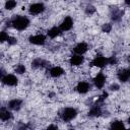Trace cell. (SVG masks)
<instances>
[{"mask_svg":"<svg viewBox=\"0 0 130 130\" xmlns=\"http://www.w3.org/2000/svg\"><path fill=\"white\" fill-rule=\"evenodd\" d=\"M11 25L17 30H24L29 25V19L24 15H16L11 19Z\"/></svg>","mask_w":130,"mask_h":130,"instance_id":"1","label":"cell"},{"mask_svg":"<svg viewBox=\"0 0 130 130\" xmlns=\"http://www.w3.org/2000/svg\"><path fill=\"white\" fill-rule=\"evenodd\" d=\"M60 116H61L62 121H64V122H70V121H72L73 119L76 118V116H77V110L75 108H71V107L65 108L62 111V113L60 114Z\"/></svg>","mask_w":130,"mask_h":130,"instance_id":"2","label":"cell"},{"mask_svg":"<svg viewBox=\"0 0 130 130\" xmlns=\"http://www.w3.org/2000/svg\"><path fill=\"white\" fill-rule=\"evenodd\" d=\"M1 81L3 84L7 85V86H15L17 85L18 83V78L16 75L14 74H10V73H7V74H4L1 78Z\"/></svg>","mask_w":130,"mask_h":130,"instance_id":"3","label":"cell"},{"mask_svg":"<svg viewBox=\"0 0 130 130\" xmlns=\"http://www.w3.org/2000/svg\"><path fill=\"white\" fill-rule=\"evenodd\" d=\"M45 11V5L43 3H32L28 7V12L30 15H39Z\"/></svg>","mask_w":130,"mask_h":130,"instance_id":"4","label":"cell"},{"mask_svg":"<svg viewBox=\"0 0 130 130\" xmlns=\"http://www.w3.org/2000/svg\"><path fill=\"white\" fill-rule=\"evenodd\" d=\"M91 66L98 67V68H104L106 65H108V58H106L103 55H96L91 60Z\"/></svg>","mask_w":130,"mask_h":130,"instance_id":"5","label":"cell"},{"mask_svg":"<svg viewBox=\"0 0 130 130\" xmlns=\"http://www.w3.org/2000/svg\"><path fill=\"white\" fill-rule=\"evenodd\" d=\"M28 41L30 44L32 45H37V46H41L44 45L46 43V36L43 34H37V35H31L28 38Z\"/></svg>","mask_w":130,"mask_h":130,"instance_id":"6","label":"cell"},{"mask_svg":"<svg viewBox=\"0 0 130 130\" xmlns=\"http://www.w3.org/2000/svg\"><path fill=\"white\" fill-rule=\"evenodd\" d=\"M106 80H107L106 75L103 72H99V73H96V75L93 78V83H94V85H95L96 88L101 89V88H103L105 86Z\"/></svg>","mask_w":130,"mask_h":130,"instance_id":"7","label":"cell"},{"mask_svg":"<svg viewBox=\"0 0 130 130\" xmlns=\"http://www.w3.org/2000/svg\"><path fill=\"white\" fill-rule=\"evenodd\" d=\"M117 78L121 82H127L130 79V68H122L117 72Z\"/></svg>","mask_w":130,"mask_h":130,"instance_id":"8","label":"cell"},{"mask_svg":"<svg viewBox=\"0 0 130 130\" xmlns=\"http://www.w3.org/2000/svg\"><path fill=\"white\" fill-rule=\"evenodd\" d=\"M72 26H73V19L71 16L64 17V19L62 20V22L59 25V27L61 28L62 31H68L72 28Z\"/></svg>","mask_w":130,"mask_h":130,"instance_id":"9","label":"cell"},{"mask_svg":"<svg viewBox=\"0 0 130 130\" xmlns=\"http://www.w3.org/2000/svg\"><path fill=\"white\" fill-rule=\"evenodd\" d=\"M84 62V57L79 54H74L69 58V63L72 66H80Z\"/></svg>","mask_w":130,"mask_h":130,"instance_id":"10","label":"cell"},{"mask_svg":"<svg viewBox=\"0 0 130 130\" xmlns=\"http://www.w3.org/2000/svg\"><path fill=\"white\" fill-rule=\"evenodd\" d=\"M87 50H88V45L85 42H80L73 48V52L79 55H83L84 53L87 52Z\"/></svg>","mask_w":130,"mask_h":130,"instance_id":"11","label":"cell"},{"mask_svg":"<svg viewBox=\"0 0 130 130\" xmlns=\"http://www.w3.org/2000/svg\"><path fill=\"white\" fill-rule=\"evenodd\" d=\"M89 89H90V84H89L87 81H85V80L79 81V82L77 83V85H76V90H77L79 93H81V94L86 93Z\"/></svg>","mask_w":130,"mask_h":130,"instance_id":"12","label":"cell"},{"mask_svg":"<svg viewBox=\"0 0 130 130\" xmlns=\"http://www.w3.org/2000/svg\"><path fill=\"white\" fill-rule=\"evenodd\" d=\"M49 74L51 77H54V78H58L60 76H62L64 74V69L61 67V66H53L50 70H49Z\"/></svg>","mask_w":130,"mask_h":130,"instance_id":"13","label":"cell"},{"mask_svg":"<svg viewBox=\"0 0 130 130\" xmlns=\"http://www.w3.org/2000/svg\"><path fill=\"white\" fill-rule=\"evenodd\" d=\"M21 105H22V101L19 100V99H13V100H10L7 104V107L10 109V110H14V111H18L20 108H21Z\"/></svg>","mask_w":130,"mask_h":130,"instance_id":"14","label":"cell"},{"mask_svg":"<svg viewBox=\"0 0 130 130\" xmlns=\"http://www.w3.org/2000/svg\"><path fill=\"white\" fill-rule=\"evenodd\" d=\"M0 119L2 122H7L9 121L10 119H12V114L10 111H8L7 108H4L2 107L1 110H0Z\"/></svg>","mask_w":130,"mask_h":130,"instance_id":"15","label":"cell"},{"mask_svg":"<svg viewBox=\"0 0 130 130\" xmlns=\"http://www.w3.org/2000/svg\"><path fill=\"white\" fill-rule=\"evenodd\" d=\"M61 34H62V30H61V28L59 26L58 27L57 26H53L50 29H48V31H47L48 37L51 38V39H55V38L59 37Z\"/></svg>","mask_w":130,"mask_h":130,"instance_id":"16","label":"cell"},{"mask_svg":"<svg viewBox=\"0 0 130 130\" xmlns=\"http://www.w3.org/2000/svg\"><path fill=\"white\" fill-rule=\"evenodd\" d=\"M101 114H102V109H101V107L98 106V105H94V106L90 109V111L88 112V115H89L90 117H99V116H101Z\"/></svg>","mask_w":130,"mask_h":130,"instance_id":"17","label":"cell"},{"mask_svg":"<svg viewBox=\"0 0 130 130\" xmlns=\"http://www.w3.org/2000/svg\"><path fill=\"white\" fill-rule=\"evenodd\" d=\"M46 64H47L46 61H44L41 58H37V59H35L31 62V67H34V68H41V67H45Z\"/></svg>","mask_w":130,"mask_h":130,"instance_id":"18","label":"cell"},{"mask_svg":"<svg viewBox=\"0 0 130 130\" xmlns=\"http://www.w3.org/2000/svg\"><path fill=\"white\" fill-rule=\"evenodd\" d=\"M110 128L111 129H122V128H125V124H124L123 121L115 120V121H112L111 122Z\"/></svg>","mask_w":130,"mask_h":130,"instance_id":"19","label":"cell"},{"mask_svg":"<svg viewBox=\"0 0 130 130\" xmlns=\"http://www.w3.org/2000/svg\"><path fill=\"white\" fill-rule=\"evenodd\" d=\"M16 5H17L16 0H6L4 3V7L6 10H12L16 7Z\"/></svg>","mask_w":130,"mask_h":130,"instance_id":"20","label":"cell"},{"mask_svg":"<svg viewBox=\"0 0 130 130\" xmlns=\"http://www.w3.org/2000/svg\"><path fill=\"white\" fill-rule=\"evenodd\" d=\"M14 71H15V73L21 75V74H24V73H25L26 68H25V66H24L23 64H17V65L14 67Z\"/></svg>","mask_w":130,"mask_h":130,"instance_id":"21","label":"cell"},{"mask_svg":"<svg viewBox=\"0 0 130 130\" xmlns=\"http://www.w3.org/2000/svg\"><path fill=\"white\" fill-rule=\"evenodd\" d=\"M8 39H9L8 34H7L6 31L2 30V31L0 32V41H1L2 43H4V42H7V41H8Z\"/></svg>","mask_w":130,"mask_h":130,"instance_id":"22","label":"cell"},{"mask_svg":"<svg viewBox=\"0 0 130 130\" xmlns=\"http://www.w3.org/2000/svg\"><path fill=\"white\" fill-rule=\"evenodd\" d=\"M116 64H117V58H116V57L112 56V57H109V58H108V65L114 66V65H116Z\"/></svg>","mask_w":130,"mask_h":130,"instance_id":"23","label":"cell"},{"mask_svg":"<svg viewBox=\"0 0 130 130\" xmlns=\"http://www.w3.org/2000/svg\"><path fill=\"white\" fill-rule=\"evenodd\" d=\"M102 29H103V31H104V32H110V31H111V29H112V25H111L110 23H106V24H104V25H103Z\"/></svg>","mask_w":130,"mask_h":130,"instance_id":"24","label":"cell"},{"mask_svg":"<svg viewBox=\"0 0 130 130\" xmlns=\"http://www.w3.org/2000/svg\"><path fill=\"white\" fill-rule=\"evenodd\" d=\"M85 12L87 14H92L93 12H95V8L93 6H87L86 9H85Z\"/></svg>","mask_w":130,"mask_h":130,"instance_id":"25","label":"cell"},{"mask_svg":"<svg viewBox=\"0 0 130 130\" xmlns=\"http://www.w3.org/2000/svg\"><path fill=\"white\" fill-rule=\"evenodd\" d=\"M107 96H108V93H107V92H104V93H103V94H102V95H101V96L98 99V103H99V104L103 103V102H104V101L107 99Z\"/></svg>","mask_w":130,"mask_h":130,"instance_id":"26","label":"cell"},{"mask_svg":"<svg viewBox=\"0 0 130 130\" xmlns=\"http://www.w3.org/2000/svg\"><path fill=\"white\" fill-rule=\"evenodd\" d=\"M7 43H8V45H14V44H16V43H17V40H16L15 38L9 37V39H8Z\"/></svg>","mask_w":130,"mask_h":130,"instance_id":"27","label":"cell"},{"mask_svg":"<svg viewBox=\"0 0 130 130\" xmlns=\"http://www.w3.org/2000/svg\"><path fill=\"white\" fill-rule=\"evenodd\" d=\"M110 89H111V90H117V89H119V85H118V84H116V83H114V84H112V85H111Z\"/></svg>","mask_w":130,"mask_h":130,"instance_id":"28","label":"cell"},{"mask_svg":"<svg viewBox=\"0 0 130 130\" xmlns=\"http://www.w3.org/2000/svg\"><path fill=\"white\" fill-rule=\"evenodd\" d=\"M58 128V126H55V125H50V126H48V129H57Z\"/></svg>","mask_w":130,"mask_h":130,"instance_id":"29","label":"cell"},{"mask_svg":"<svg viewBox=\"0 0 130 130\" xmlns=\"http://www.w3.org/2000/svg\"><path fill=\"white\" fill-rule=\"evenodd\" d=\"M124 3H125L127 6H129V7H130V0H124Z\"/></svg>","mask_w":130,"mask_h":130,"instance_id":"30","label":"cell"},{"mask_svg":"<svg viewBox=\"0 0 130 130\" xmlns=\"http://www.w3.org/2000/svg\"><path fill=\"white\" fill-rule=\"evenodd\" d=\"M128 121H129V124H130V118H129V119H128Z\"/></svg>","mask_w":130,"mask_h":130,"instance_id":"31","label":"cell"},{"mask_svg":"<svg viewBox=\"0 0 130 130\" xmlns=\"http://www.w3.org/2000/svg\"><path fill=\"white\" fill-rule=\"evenodd\" d=\"M44 1H49V0H44Z\"/></svg>","mask_w":130,"mask_h":130,"instance_id":"32","label":"cell"}]
</instances>
